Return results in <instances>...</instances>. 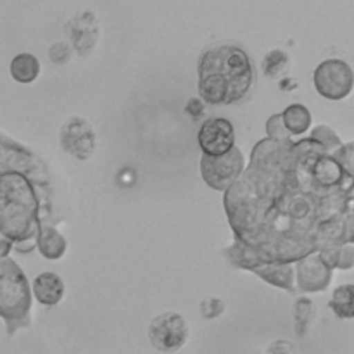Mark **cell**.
Returning <instances> with one entry per match:
<instances>
[{
	"label": "cell",
	"mask_w": 354,
	"mask_h": 354,
	"mask_svg": "<svg viewBox=\"0 0 354 354\" xmlns=\"http://www.w3.org/2000/svg\"><path fill=\"white\" fill-rule=\"evenodd\" d=\"M261 69L268 78H280V76L289 73L290 55L282 48H273L263 59Z\"/></svg>",
	"instance_id": "ac0fdd59"
},
{
	"label": "cell",
	"mask_w": 354,
	"mask_h": 354,
	"mask_svg": "<svg viewBox=\"0 0 354 354\" xmlns=\"http://www.w3.org/2000/svg\"><path fill=\"white\" fill-rule=\"evenodd\" d=\"M334 158L337 159V162L344 168V171L348 173V175L354 176V142L342 145V147L335 152Z\"/></svg>",
	"instance_id": "7402d4cb"
},
{
	"label": "cell",
	"mask_w": 354,
	"mask_h": 354,
	"mask_svg": "<svg viewBox=\"0 0 354 354\" xmlns=\"http://www.w3.org/2000/svg\"><path fill=\"white\" fill-rule=\"evenodd\" d=\"M190 327L185 318L175 311H165L152 318L147 328V337L159 353H176L187 344Z\"/></svg>",
	"instance_id": "52a82bcc"
},
{
	"label": "cell",
	"mask_w": 354,
	"mask_h": 354,
	"mask_svg": "<svg viewBox=\"0 0 354 354\" xmlns=\"http://www.w3.org/2000/svg\"><path fill=\"white\" fill-rule=\"evenodd\" d=\"M310 137L313 138L315 142H318V144H320L330 156H334L335 152L344 145L342 138L339 137L330 127H327V124H318V127H315L313 130H311Z\"/></svg>",
	"instance_id": "ffe728a7"
},
{
	"label": "cell",
	"mask_w": 354,
	"mask_h": 354,
	"mask_svg": "<svg viewBox=\"0 0 354 354\" xmlns=\"http://www.w3.org/2000/svg\"><path fill=\"white\" fill-rule=\"evenodd\" d=\"M225 311V303L218 297H207L201 303V315H203L206 320H214V318L220 317Z\"/></svg>",
	"instance_id": "603a6c76"
},
{
	"label": "cell",
	"mask_w": 354,
	"mask_h": 354,
	"mask_svg": "<svg viewBox=\"0 0 354 354\" xmlns=\"http://www.w3.org/2000/svg\"><path fill=\"white\" fill-rule=\"evenodd\" d=\"M33 290L26 273L12 258L0 259V318L6 332L12 337L31 325Z\"/></svg>",
	"instance_id": "277c9868"
},
{
	"label": "cell",
	"mask_w": 354,
	"mask_h": 354,
	"mask_svg": "<svg viewBox=\"0 0 354 354\" xmlns=\"http://www.w3.org/2000/svg\"><path fill=\"white\" fill-rule=\"evenodd\" d=\"M283 123H286V128L289 130V133L292 137H303V135L308 133V130L311 128V118L310 109L303 104H290L286 109L282 111Z\"/></svg>",
	"instance_id": "2e32d148"
},
{
	"label": "cell",
	"mask_w": 354,
	"mask_h": 354,
	"mask_svg": "<svg viewBox=\"0 0 354 354\" xmlns=\"http://www.w3.org/2000/svg\"><path fill=\"white\" fill-rule=\"evenodd\" d=\"M315 90L327 100H344L354 90V69L344 59H325L313 73Z\"/></svg>",
	"instance_id": "8992f818"
},
{
	"label": "cell",
	"mask_w": 354,
	"mask_h": 354,
	"mask_svg": "<svg viewBox=\"0 0 354 354\" xmlns=\"http://www.w3.org/2000/svg\"><path fill=\"white\" fill-rule=\"evenodd\" d=\"M266 138L273 142H289L294 138L286 128L282 113L273 114V116L268 118V121H266Z\"/></svg>",
	"instance_id": "44dd1931"
},
{
	"label": "cell",
	"mask_w": 354,
	"mask_h": 354,
	"mask_svg": "<svg viewBox=\"0 0 354 354\" xmlns=\"http://www.w3.org/2000/svg\"><path fill=\"white\" fill-rule=\"evenodd\" d=\"M328 154L311 137L289 142L263 138L248 168L223 196L234 244L230 265L252 272L263 265H292L327 245L346 244V220L354 206V176L324 185L315 162Z\"/></svg>",
	"instance_id": "6da1fadb"
},
{
	"label": "cell",
	"mask_w": 354,
	"mask_h": 354,
	"mask_svg": "<svg viewBox=\"0 0 354 354\" xmlns=\"http://www.w3.org/2000/svg\"><path fill=\"white\" fill-rule=\"evenodd\" d=\"M256 82L252 59L239 45L206 48L199 59V97L211 106H228L245 99Z\"/></svg>",
	"instance_id": "3957f363"
},
{
	"label": "cell",
	"mask_w": 354,
	"mask_h": 354,
	"mask_svg": "<svg viewBox=\"0 0 354 354\" xmlns=\"http://www.w3.org/2000/svg\"><path fill=\"white\" fill-rule=\"evenodd\" d=\"M315 317V304L310 297H297L294 303V325H296L297 335L306 334L308 325L313 322Z\"/></svg>",
	"instance_id": "d6986e66"
},
{
	"label": "cell",
	"mask_w": 354,
	"mask_h": 354,
	"mask_svg": "<svg viewBox=\"0 0 354 354\" xmlns=\"http://www.w3.org/2000/svg\"><path fill=\"white\" fill-rule=\"evenodd\" d=\"M248 162H245L244 152L239 147L232 149L228 154L223 156H206L201 158V175L206 182L207 187H211L216 192H227L244 175Z\"/></svg>",
	"instance_id": "5b68a950"
},
{
	"label": "cell",
	"mask_w": 354,
	"mask_h": 354,
	"mask_svg": "<svg viewBox=\"0 0 354 354\" xmlns=\"http://www.w3.org/2000/svg\"><path fill=\"white\" fill-rule=\"evenodd\" d=\"M37 251L48 261H57L68 252V241L54 225H44L38 232Z\"/></svg>",
	"instance_id": "4fadbf2b"
},
{
	"label": "cell",
	"mask_w": 354,
	"mask_h": 354,
	"mask_svg": "<svg viewBox=\"0 0 354 354\" xmlns=\"http://www.w3.org/2000/svg\"><path fill=\"white\" fill-rule=\"evenodd\" d=\"M341 249H342L341 244H332V245H327L325 249H322L318 254H320V258L324 259V261L327 263V265L330 266L332 270H337L339 256H341Z\"/></svg>",
	"instance_id": "d4e9b609"
},
{
	"label": "cell",
	"mask_w": 354,
	"mask_h": 354,
	"mask_svg": "<svg viewBox=\"0 0 354 354\" xmlns=\"http://www.w3.org/2000/svg\"><path fill=\"white\" fill-rule=\"evenodd\" d=\"M328 306L341 320H354V283L339 286L332 292Z\"/></svg>",
	"instance_id": "e0dca14e"
},
{
	"label": "cell",
	"mask_w": 354,
	"mask_h": 354,
	"mask_svg": "<svg viewBox=\"0 0 354 354\" xmlns=\"http://www.w3.org/2000/svg\"><path fill=\"white\" fill-rule=\"evenodd\" d=\"M31 290H33V297L44 306L52 308L57 306L66 294L64 280L54 272H44L40 275L35 277L33 283H31Z\"/></svg>",
	"instance_id": "7c38bea8"
},
{
	"label": "cell",
	"mask_w": 354,
	"mask_h": 354,
	"mask_svg": "<svg viewBox=\"0 0 354 354\" xmlns=\"http://www.w3.org/2000/svg\"><path fill=\"white\" fill-rule=\"evenodd\" d=\"M297 289L303 292H325L334 279V270L320 258L318 252L306 256L296 265Z\"/></svg>",
	"instance_id": "30bf717a"
},
{
	"label": "cell",
	"mask_w": 354,
	"mask_h": 354,
	"mask_svg": "<svg viewBox=\"0 0 354 354\" xmlns=\"http://www.w3.org/2000/svg\"><path fill=\"white\" fill-rule=\"evenodd\" d=\"M55 190L47 162L33 151L0 171V259L37 249L38 232L54 223Z\"/></svg>",
	"instance_id": "7a4b0ae2"
},
{
	"label": "cell",
	"mask_w": 354,
	"mask_h": 354,
	"mask_svg": "<svg viewBox=\"0 0 354 354\" xmlns=\"http://www.w3.org/2000/svg\"><path fill=\"white\" fill-rule=\"evenodd\" d=\"M199 147L203 154L206 156H223L228 154L232 149H235V130L234 124L225 118H211L206 120L201 127L199 135Z\"/></svg>",
	"instance_id": "9c48e42d"
},
{
	"label": "cell",
	"mask_w": 354,
	"mask_h": 354,
	"mask_svg": "<svg viewBox=\"0 0 354 354\" xmlns=\"http://www.w3.org/2000/svg\"><path fill=\"white\" fill-rule=\"evenodd\" d=\"M266 354H296V349L289 341H275L268 346Z\"/></svg>",
	"instance_id": "4316f807"
},
{
	"label": "cell",
	"mask_w": 354,
	"mask_h": 354,
	"mask_svg": "<svg viewBox=\"0 0 354 354\" xmlns=\"http://www.w3.org/2000/svg\"><path fill=\"white\" fill-rule=\"evenodd\" d=\"M354 268V244H344L341 249V256H339L337 270L348 272Z\"/></svg>",
	"instance_id": "484cf974"
},
{
	"label": "cell",
	"mask_w": 354,
	"mask_h": 354,
	"mask_svg": "<svg viewBox=\"0 0 354 354\" xmlns=\"http://www.w3.org/2000/svg\"><path fill=\"white\" fill-rule=\"evenodd\" d=\"M252 273L270 286L279 287L286 292H296L297 289L296 266L294 265H263L252 270Z\"/></svg>",
	"instance_id": "5bb4252c"
},
{
	"label": "cell",
	"mask_w": 354,
	"mask_h": 354,
	"mask_svg": "<svg viewBox=\"0 0 354 354\" xmlns=\"http://www.w3.org/2000/svg\"><path fill=\"white\" fill-rule=\"evenodd\" d=\"M68 35L71 40V47L80 55H90L95 50L100 38L99 19L92 10H83L75 14L68 23Z\"/></svg>",
	"instance_id": "8fae6325"
},
{
	"label": "cell",
	"mask_w": 354,
	"mask_h": 354,
	"mask_svg": "<svg viewBox=\"0 0 354 354\" xmlns=\"http://www.w3.org/2000/svg\"><path fill=\"white\" fill-rule=\"evenodd\" d=\"M59 142L66 154L78 161H86L92 158L97 149V133L88 120L82 116H71L62 123Z\"/></svg>",
	"instance_id": "ba28073f"
},
{
	"label": "cell",
	"mask_w": 354,
	"mask_h": 354,
	"mask_svg": "<svg viewBox=\"0 0 354 354\" xmlns=\"http://www.w3.org/2000/svg\"><path fill=\"white\" fill-rule=\"evenodd\" d=\"M71 54L73 47L69 44H66V41H57V44L52 45L50 50H48V57H50V61L55 62V64H66V62L71 59Z\"/></svg>",
	"instance_id": "cb8c5ba5"
},
{
	"label": "cell",
	"mask_w": 354,
	"mask_h": 354,
	"mask_svg": "<svg viewBox=\"0 0 354 354\" xmlns=\"http://www.w3.org/2000/svg\"><path fill=\"white\" fill-rule=\"evenodd\" d=\"M40 61H38L37 55L30 54V52H21V54L14 55L9 64V73L12 80L17 83H23V85L33 83L40 76Z\"/></svg>",
	"instance_id": "9a60e30c"
}]
</instances>
